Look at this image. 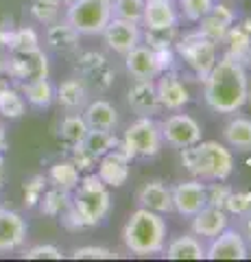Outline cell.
<instances>
[{"label":"cell","instance_id":"45","mask_svg":"<svg viewBox=\"0 0 251 262\" xmlns=\"http://www.w3.org/2000/svg\"><path fill=\"white\" fill-rule=\"evenodd\" d=\"M57 219H59V223L68 229V232H81V229H85V227H83V223H81V219L77 216V212L72 210L70 203H68V208L63 210Z\"/></svg>","mask_w":251,"mask_h":262},{"label":"cell","instance_id":"1","mask_svg":"<svg viewBox=\"0 0 251 262\" xmlns=\"http://www.w3.org/2000/svg\"><path fill=\"white\" fill-rule=\"evenodd\" d=\"M203 103L221 116H232L249 103V70L230 53L218 57L203 79Z\"/></svg>","mask_w":251,"mask_h":262},{"label":"cell","instance_id":"22","mask_svg":"<svg viewBox=\"0 0 251 262\" xmlns=\"http://www.w3.org/2000/svg\"><path fill=\"white\" fill-rule=\"evenodd\" d=\"M127 105L135 116H157L162 112L155 81H133L127 90Z\"/></svg>","mask_w":251,"mask_h":262},{"label":"cell","instance_id":"48","mask_svg":"<svg viewBox=\"0 0 251 262\" xmlns=\"http://www.w3.org/2000/svg\"><path fill=\"white\" fill-rule=\"evenodd\" d=\"M5 182H7V164H5V155H0V192L5 188Z\"/></svg>","mask_w":251,"mask_h":262},{"label":"cell","instance_id":"25","mask_svg":"<svg viewBox=\"0 0 251 262\" xmlns=\"http://www.w3.org/2000/svg\"><path fill=\"white\" fill-rule=\"evenodd\" d=\"M225 53L238 59L245 68L251 66V20H236L223 39Z\"/></svg>","mask_w":251,"mask_h":262},{"label":"cell","instance_id":"32","mask_svg":"<svg viewBox=\"0 0 251 262\" xmlns=\"http://www.w3.org/2000/svg\"><path fill=\"white\" fill-rule=\"evenodd\" d=\"M87 131V122L81 116V112H66V116L59 120V138L66 146H75L85 140Z\"/></svg>","mask_w":251,"mask_h":262},{"label":"cell","instance_id":"19","mask_svg":"<svg viewBox=\"0 0 251 262\" xmlns=\"http://www.w3.org/2000/svg\"><path fill=\"white\" fill-rule=\"evenodd\" d=\"M125 70L133 81H155L162 66L155 51L142 42L125 55Z\"/></svg>","mask_w":251,"mask_h":262},{"label":"cell","instance_id":"33","mask_svg":"<svg viewBox=\"0 0 251 262\" xmlns=\"http://www.w3.org/2000/svg\"><path fill=\"white\" fill-rule=\"evenodd\" d=\"M0 44L7 48V53L13 51H29L39 46V35L33 27H20L11 31L9 35H0Z\"/></svg>","mask_w":251,"mask_h":262},{"label":"cell","instance_id":"10","mask_svg":"<svg viewBox=\"0 0 251 262\" xmlns=\"http://www.w3.org/2000/svg\"><path fill=\"white\" fill-rule=\"evenodd\" d=\"M155 90H157L162 110H166V112H181L184 107H188L192 101L190 90L177 70L159 72L155 79Z\"/></svg>","mask_w":251,"mask_h":262},{"label":"cell","instance_id":"29","mask_svg":"<svg viewBox=\"0 0 251 262\" xmlns=\"http://www.w3.org/2000/svg\"><path fill=\"white\" fill-rule=\"evenodd\" d=\"M20 92L24 96L29 107H33L37 112H44L48 107H53L55 103V83L48 77L31 79L27 83H20Z\"/></svg>","mask_w":251,"mask_h":262},{"label":"cell","instance_id":"36","mask_svg":"<svg viewBox=\"0 0 251 262\" xmlns=\"http://www.w3.org/2000/svg\"><path fill=\"white\" fill-rule=\"evenodd\" d=\"M59 0H33L29 7V13L37 24H53L55 20H59Z\"/></svg>","mask_w":251,"mask_h":262},{"label":"cell","instance_id":"21","mask_svg":"<svg viewBox=\"0 0 251 262\" xmlns=\"http://www.w3.org/2000/svg\"><path fill=\"white\" fill-rule=\"evenodd\" d=\"M236 20H238V15L230 5L214 3V7L210 9V13L203 15V18L197 22V29H199V33H203L208 39H212V42L218 46V44H223V39H225V35H227L230 27Z\"/></svg>","mask_w":251,"mask_h":262},{"label":"cell","instance_id":"2","mask_svg":"<svg viewBox=\"0 0 251 262\" xmlns=\"http://www.w3.org/2000/svg\"><path fill=\"white\" fill-rule=\"evenodd\" d=\"M181 164L201 182H227L234 173V153L218 140H199L179 151Z\"/></svg>","mask_w":251,"mask_h":262},{"label":"cell","instance_id":"23","mask_svg":"<svg viewBox=\"0 0 251 262\" xmlns=\"http://www.w3.org/2000/svg\"><path fill=\"white\" fill-rule=\"evenodd\" d=\"M230 225V214L223 208L203 206L197 214L190 216V232L201 241H212Z\"/></svg>","mask_w":251,"mask_h":262},{"label":"cell","instance_id":"27","mask_svg":"<svg viewBox=\"0 0 251 262\" xmlns=\"http://www.w3.org/2000/svg\"><path fill=\"white\" fill-rule=\"evenodd\" d=\"M223 140L236 153H251V118L242 114H232L223 125Z\"/></svg>","mask_w":251,"mask_h":262},{"label":"cell","instance_id":"11","mask_svg":"<svg viewBox=\"0 0 251 262\" xmlns=\"http://www.w3.org/2000/svg\"><path fill=\"white\" fill-rule=\"evenodd\" d=\"M173 192V212H177L184 219L194 216L197 212L208 206V194H206V182L192 177L181 179L175 186H171Z\"/></svg>","mask_w":251,"mask_h":262},{"label":"cell","instance_id":"37","mask_svg":"<svg viewBox=\"0 0 251 262\" xmlns=\"http://www.w3.org/2000/svg\"><path fill=\"white\" fill-rule=\"evenodd\" d=\"M214 3L216 0H177V7H179L181 20L190 22V24H197L203 15L210 13Z\"/></svg>","mask_w":251,"mask_h":262},{"label":"cell","instance_id":"5","mask_svg":"<svg viewBox=\"0 0 251 262\" xmlns=\"http://www.w3.org/2000/svg\"><path fill=\"white\" fill-rule=\"evenodd\" d=\"M120 149L131 160H153L162 153L164 138L159 131V120L155 116H138L125 129L120 138Z\"/></svg>","mask_w":251,"mask_h":262},{"label":"cell","instance_id":"50","mask_svg":"<svg viewBox=\"0 0 251 262\" xmlns=\"http://www.w3.org/2000/svg\"><path fill=\"white\" fill-rule=\"evenodd\" d=\"M59 3H61L63 7H66V5H70V3H72V0H59Z\"/></svg>","mask_w":251,"mask_h":262},{"label":"cell","instance_id":"4","mask_svg":"<svg viewBox=\"0 0 251 262\" xmlns=\"http://www.w3.org/2000/svg\"><path fill=\"white\" fill-rule=\"evenodd\" d=\"M70 206L77 212L85 229L99 227L109 219L114 201H111L109 186L101 182V177L94 173L81 175V182L70 192Z\"/></svg>","mask_w":251,"mask_h":262},{"label":"cell","instance_id":"7","mask_svg":"<svg viewBox=\"0 0 251 262\" xmlns=\"http://www.w3.org/2000/svg\"><path fill=\"white\" fill-rule=\"evenodd\" d=\"M63 20L81 37H99L111 20V0H72L66 5Z\"/></svg>","mask_w":251,"mask_h":262},{"label":"cell","instance_id":"17","mask_svg":"<svg viewBox=\"0 0 251 262\" xmlns=\"http://www.w3.org/2000/svg\"><path fill=\"white\" fill-rule=\"evenodd\" d=\"M92 98V88L81 75H70L55 85V103L63 112H83V107Z\"/></svg>","mask_w":251,"mask_h":262},{"label":"cell","instance_id":"20","mask_svg":"<svg viewBox=\"0 0 251 262\" xmlns=\"http://www.w3.org/2000/svg\"><path fill=\"white\" fill-rule=\"evenodd\" d=\"M135 201L140 208H147L151 212L166 216L173 212V192L164 179H149L144 182L135 192Z\"/></svg>","mask_w":251,"mask_h":262},{"label":"cell","instance_id":"47","mask_svg":"<svg viewBox=\"0 0 251 262\" xmlns=\"http://www.w3.org/2000/svg\"><path fill=\"white\" fill-rule=\"evenodd\" d=\"M7 149H9V140H7V129H5L3 122H0V155H5Z\"/></svg>","mask_w":251,"mask_h":262},{"label":"cell","instance_id":"42","mask_svg":"<svg viewBox=\"0 0 251 262\" xmlns=\"http://www.w3.org/2000/svg\"><path fill=\"white\" fill-rule=\"evenodd\" d=\"M22 258L24 260H63V253L57 245H51V243H42V245H33V247L24 249L22 251Z\"/></svg>","mask_w":251,"mask_h":262},{"label":"cell","instance_id":"49","mask_svg":"<svg viewBox=\"0 0 251 262\" xmlns=\"http://www.w3.org/2000/svg\"><path fill=\"white\" fill-rule=\"evenodd\" d=\"M0 77H5V55H0Z\"/></svg>","mask_w":251,"mask_h":262},{"label":"cell","instance_id":"8","mask_svg":"<svg viewBox=\"0 0 251 262\" xmlns=\"http://www.w3.org/2000/svg\"><path fill=\"white\" fill-rule=\"evenodd\" d=\"M48 72H51L48 55L39 46L29 48V51H13L5 55V77L15 85L27 83L31 79L48 77Z\"/></svg>","mask_w":251,"mask_h":262},{"label":"cell","instance_id":"16","mask_svg":"<svg viewBox=\"0 0 251 262\" xmlns=\"http://www.w3.org/2000/svg\"><path fill=\"white\" fill-rule=\"evenodd\" d=\"M131 158L120 149V144L116 149H111L109 153H105L103 158H99L96 164V175L101 177L103 184H107L109 188H120L129 182L131 175Z\"/></svg>","mask_w":251,"mask_h":262},{"label":"cell","instance_id":"43","mask_svg":"<svg viewBox=\"0 0 251 262\" xmlns=\"http://www.w3.org/2000/svg\"><path fill=\"white\" fill-rule=\"evenodd\" d=\"M206 194H208V206H216L225 210V201L232 194V188L225 182H212L206 184Z\"/></svg>","mask_w":251,"mask_h":262},{"label":"cell","instance_id":"35","mask_svg":"<svg viewBox=\"0 0 251 262\" xmlns=\"http://www.w3.org/2000/svg\"><path fill=\"white\" fill-rule=\"evenodd\" d=\"M68 203H70V192L59 190V188H55V186H48L37 203V210L51 219H57L61 212L68 208Z\"/></svg>","mask_w":251,"mask_h":262},{"label":"cell","instance_id":"3","mask_svg":"<svg viewBox=\"0 0 251 262\" xmlns=\"http://www.w3.org/2000/svg\"><path fill=\"white\" fill-rule=\"evenodd\" d=\"M166 236L168 225L166 219L151 212L147 208H138L131 212L123 227V243L129 253L138 258H151L164 251L166 247Z\"/></svg>","mask_w":251,"mask_h":262},{"label":"cell","instance_id":"12","mask_svg":"<svg viewBox=\"0 0 251 262\" xmlns=\"http://www.w3.org/2000/svg\"><path fill=\"white\" fill-rule=\"evenodd\" d=\"M101 37L111 53L125 57L138 44H142V27L138 22L111 18L109 24L105 27V31L101 33Z\"/></svg>","mask_w":251,"mask_h":262},{"label":"cell","instance_id":"24","mask_svg":"<svg viewBox=\"0 0 251 262\" xmlns=\"http://www.w3.org/2000/svg\"><path fill=\"white\" fill-rule=\"evenodd\" d=\"M81 116L87 122V127L99 131H116L120 125V114L116 105L109 103L107 98H90Z\"/></svg>","mask_w":251,"mask_h":262},{"label":"cell","instance_id":"40","mask_svg":"<svg viewBox=\"0 0 251 262\" xmlns=\"http://www.w3.org/2000/svg\"><path fill=\"white\" fill-rule=\"evenodd\" d=\"M68 155H70L68 160L81 170V175L92 173V170L96 168V164H99V160H96L94 155L85 149L83 142H81V144H75V146H68Z\"/></svg>","mask_w":251,"mask_h":262},{"label":"cell","instance_id":"28","mask_svg":"<svg viewBox=\"0 0 251 262\" xmlns=\"http://www.w3.org/2000/svg\"><path fill=\"white\" fill-rule=\"evenodd\" d=\"M162 253L166 260H206V243L192 232L181 234L168 241Z\"/></svg>","mask_w":251,"mask_h":262},{"label":"cell","instance_id":"14","mask_svg":"<svg viewBox=\"0 0 251 262\" xmlns=\"http://www.w3.org/2000/svg\"><path fill=\"white\" fill-rule=\"evenodd\" d=\"M249 247L236 227H225L206 245V260H247Z\"/></svg>","mask_w":251,"mask_h":262},{"label":"cell","instance_id":"31","mask_svg":"<svg viewBox=\"0 0 251 262\" xmlns=\"http://www.w3.org/2000/svg\"><path fill=\"white\" fill-rule=\"evenodd\" d=\"M46 179H48V186H55V188H59V190L72 192L77 188V184L81 182V170L70 160H57L51 168H48Z\"/></svg>","mask_w":251,"mask_h":262},{"label":"cell","instance_id":"13","mask_svg":"<svg viewBox=\"0 0 251 262\" xmlns=\"http://www.w3.org/2000/svg\"><path fill=\"white\" fill-rule=\"evenodd\" d=\"M181 15L177 0H144L140 27L144 31H168L179 29Z\"/></svg>","mask_w":251,"mask_h":262},{"label":"cell","instance_id":"18","mask_svg":"<svg viewBox=\"0 0 251 262\" xmlns=\"http://www.w3.org/2000/svg\"><path fill=\"white\" fill-rule=\"evenodd\" d=\"M77 75L83 77L90 88L96 85V90H107L114 81V68L101 53H81L77 57Z\"/></svg>","mask_w":251,"mask_h":262},{"label":"cell","instance_id":"44","mask_svg":"<svg viewBox=\"0 0 251 262\" xmlns=\"http://www.w3.org/2000/svg\"><path fill=\"white\" fill-rule=\"evenodd\" d=\"M247 210H251V194L249 192H234L227 196V201H225V212L227 214H245Z\"/></svg>","mask_w":251,"mask_h":262},{"label":"cell","instance_id":"38","mask_svg":"<svg viewBox=\"0 0 251 262\" xmlns=\"http://www.w3.org/2000/svg\"><path fill=\"white\" fill-rule=\"evenodd\" d=\"M142 11H144V0H111V18L140 24Z\"/></svg>","mask_w":251,"mask_h":262},{"label":"cell","instance_id":"41","mask_svg":"<svg viewBox=\"0 0 251 262\" xmlns=\"http://www.w3.org/2000/svg\"><path fill=\"white\" fill-rule=\"evenodd\" d=\"M72 260H114L116 253L107 247H99V245H83V247H75L70 253Z\"/></svg>","mask_w":251,"mask_h":262},{"label":"cell","instance_id":"51","mask_svg":"<svg viewBox=\"0 0 251 262\" xmlns=\"http://www.w3.org/2000/svg\"><path fill=\"white\" fill-rule=\"evenodd\" d=\"M249 98H251V77H249Z\"/></svg>","mask_w":251,"mask_h":262},{"label":"cell","instance_id":"9","mask_svg":"<svg viewBox=\"0 0 251 262\" xmlns=\"http://www.w3.org/2000/svg\"><path fill=\"white\" fill-rule=\"evenodd\" d=\"M159 131L164 142L177 151L203 140V125L190 114H184V110L171 112L164 120H159Z\"/></svg>","mask_w":251,"mask_h":262},{"label":"cell","instance_id":"15","mask_svg":"<svg viewBox=\"0 0 251 262\" xmlns=\"http://www.w3.org/2000/svg\"><path fill=\"white\" fill-rule=\"evenodd\" d=\"M29 238V223L20 212L0 206V256L24 247Z\"/></svg>","mask_w":251,"mask_h":262},{"label":"cell","instance_id":"30","mask_svg":"<svg viewBox=\"0 0 251 262\" xmlns=\"http://www.w3.org/2000/svg\"><path fill=\"white\" fill-rule=\"evenodd\" d=\"M27 101L20 92V88L11 83L9 79L0 77V116L7 120H18L27 114Z\"/></svg>","mask_w":251,"mask_h":262},{"label":"cell","instance_id":"34","mask_svg":"<svg viewBox=\"0 0 251 262\" xmlns=\"http://www.w3.org/2000/svg\"><path fill=\"white\" fill-rule=\"evenodd\" d=\"M120 142V138L116 136V131H99V129H90L83 140V146L90 151L96 160L103 158L105 153H109L111 149H116Z\"/></svg>","mask_w":251,"mask_h":262},{"label":"cell","instance_id":"39","mask_svg":"<svg viewBox=\"0 0 251 262\" xmlns=\"http://www.w3.org/2000/svg\"><path fill=\"white\" fill-rule=\"evenodd\" d=\"M48 188L46 175H33L24 182V206L27 208H37L39 199H42L44 190Z\"/></svg>","mask_w":251,"mask_h":262},{"label":"cell","instance_id":"26","mask_svg":"<svg viewBox=\"0 0 251 262\" xmlns=\"http://www.w3.org/2000/svg\"><path fill=\"white\" fill-rule=\"evenodd\" d=\"M46 46L57 55H72L79 51L81 35L72 29V24L68 20H55L53 24L46 27Z\"/></svg>","mask_w":251,"mask_h":262},{"label":"cell","instance_id":"6","mask_svg":"<svg viewBox=\"0 0 251 262\" xmlns=\"http://www.w3.org/2000/svg\"><path fill=\"white\" fill-rule=\"evenodd\" d=\"M173 48H175L177 59H181L192 70V75L201 81L208 77V72L214 68V63L218 59V46L212 39H208L203 33H199V29L186 31L184 35H177Z\"/></svg>","mask_w":251,"mask_h":262},{"label":"cell","instance_id":"46","mask_svg":"<svg viewBox=\"0 0 251 262\" xmlns=\"http://www.w3.org/2000/svg\"><path fill=\"white\" fill-rule=\"evenodd\" d=\"M236 229L240 232L242 238H245L247 247L251 249V210H247L245 214H240V216H238V225H236Z\"/></svg>","mask_w":251,"mask_h":262}]
</instances>
